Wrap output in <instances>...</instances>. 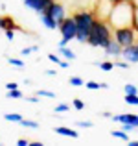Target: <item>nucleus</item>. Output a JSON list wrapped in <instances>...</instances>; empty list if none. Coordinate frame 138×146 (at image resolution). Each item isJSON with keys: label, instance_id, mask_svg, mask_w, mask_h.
<instances>
[{"label": "nucleus", "instance_id": "obj_40", "mask_svg": "<svg viewBox=\"0 0 138 146\" xmlns=\"http://www.w3.org/2000/svg\"><path fill=\"white\" fill-rule=\"evenodd\" d=\"M135 28L138 32V6H136V13H135Z\"/></svg>", "mask_w": 138, "mask_h": 146}, {"label": "nucleus", "instance_id": "obj_42", "mask_svg": "<svg viewBox=\"0 0 138 146\" xmlns=\"http://www.w3.org/2000/svg\"><path fill=\"white\" fill-rule=\"evenodd\" d=\"M129 146H138V141H135V139H129V143H127Z\"/></svg>", "mask_w": 138, "mask_h": 146}, {"label": "nucleus", "instance_id": "obj_14", "mask_svg": "<svg viewBox=\"0 0 138 146\" xmlns=\"http://www.w3.org/2000/svg\"><path fill=\"white\" fill-rule=\"evenodd\" d=\"M94 67L101 68L103 72H110L114 68V61H94Z\"/></svg>", "mask_w": 138, "mask_h": 146}, {"label": "nucleus", "instance_id": "obj_10", "mask_svg": "<svg viewBox=\"0 0 138 146\" xmlns=\"http://www.w3.org/2000/svg\"><path fill=\"white\" fill-rule=\"evenodd\" d=\"M122 50H124V46L112 37V41L103 48V52H105V56H109V57H122Z\"/></svg>", "mask_w": 138, "mask_h": 146}, {"label": "nucleus", "instance_id": "obj_34", "mask_svg": "<svg viewBox=\"0 0 138 146\" xmlns=\"http://www.w3.org/2000/svg\"><path fill=\"white\" fill-rule=\"evenodd\" d=\"M6 89H7V91H13V89H18V85H17L15 82H7V83H6Z\"/></svg>", "mask_w": 138, "mask_h": 146}, {"label": "nucleus", "instance_id": "obj_37", "mask_svg": "<svg viewBox=\"0 0 138 146\" xmlns=\"http://www.w3.org/2000/svg\"><path fill=\"white\" fill-rule=\"evenodd\" d=\"M68 43H70L68 39H64V37H61V41L57 43V46H68Z\"/></svg>", "mask_w": 138, "mask_h": 146}, {"label": "nucleus", "instance_id": "obj_20", "mask_svg": "<svg viewBox=\"0 0 138 146\" xmlns=\"http://www.w3.org/2000/svg\"><path fill=\"white\" fill-rule=\"evenodd\" d=\"M68 83H70L72 87H85V80L79 78V76H70V78H68Z\"/></svg>", "mask_w": 138, "mask_h": 146}, {"label": "nucleus", "instance_id": "obj_7", "mask_svg": "<svg viewBox=\"0 0 138 146\" xmlns=\"http://www.w3.org/2000/svg\"><path fill=\"white\" fill-rule=\"evenodd\" d=\"M24 2V6L28 7V9L35 11L37 15L39 13H44V11H48V7L52 6L53 0H22Z\"/></svg>", "mask_w": 138, "mask_h": 146}, {"label": "nucleus", "instance_id": "obj_18", "mask_svg": "<svg viewBox=\"0 0 138 146\" xmlns=\"http://www.w3.org/2000/svg\"><path fill=\"white\" fill-rule=\"evenodd\" d=\"M22 118L24 117H22L20 113H4V120H7V122H17L18 124Z\"/></svg>", "mask_w": 138, "mask_h": 146}, {"label": "nucleus", "instance_id": "obj_5", "mask_svg": "<svg viewBox=\"0 0 138 146\" xmlns=\"http://www.w3.org/2000/svg\"><path fill=\"white\" fill-rule=\"evenodd\" d=\"M59 32H61V37H64V39H68V41L76 39V35H78V26H76V21H74L72 15L66 17L59 24Z\"/></svg>", "mask_w": 138, "mask_h": 146}, {"label": "nucleus", "instance_id": "obj_35", "mask_svg": "<svg viewBox=\"0 0 138 146\" xmlns=\"http://www.w3.org/2000/svg\"><path fill=\"white\" fill-rule=\"evenodd\" d=\"M26 102H30V104H39V96H26Z\"/></svg>", "mask_w": 138, "mask_h": 146}, {"label": "nucleus", "instance_id": "obj_27", "mask_svg": "<svg viewBox=\"0 0 138 146\" xmlns=\"http://www.w3.org/2000/svg\"><path fill=\"white\" fill-rule=\"evenodd\" d=\"M76 128L89 129V128H94V122H90V120H78V122H76Z\"/></svg>", "mask_w": 138, "mask_h": 146}, {"label": "nucleus", "instance_id": "obj_1", "mask_svg": "<svg viewBox=\"0 0 138 146\" xmlns=\"http://www.w3.org/2000/svg\"><path fill=\"white\" fill-rule=\"evenodd\" d=\"M135 13H136V4L133 0H120L114 4L109 15V24L114 28H124V26H135Z\"/></svg>", "mask_w": 138, "mask_h": 146}, {"label": "nucleus", "instance_id": "obj_12", "mask_svg": "<svg viewBox=\"0 0 138 146\" xmlns=\"http://www.w3.org/2000/svg\"><path fill=\"white\" fill-rule=\"evenodd\" d=\"M39 19H41V22L44 24L46 30H59V24L52 19L50 13H46V11H44V13H39Z\"/></svg>", "mask_w": 138, "mask_h": 146}, {"label": "nucleus", "instance_id": "obj_38", "mask_svg": "<svg viewBox=\"0 0 138 146\" xmlns=\"http://www.w3.org/2000/svg\"><path fill=\"white\" fill-rule=\"evenodd\" d=\"M44 74H46V76H55V70H53V68H46Z\"/></svg>", "mask_w": 138, "mask_h": 146}, {"label": "nucleus", "instance_id": "obj_6", "mask_svg": "<svg viewBox=\"0 0 138 146\" xmlns=\"http://www.w3.org/2000/svg\"><path fill=\"white\" fill-rule=\"evenodd\" d=\"M46 13H50V15H52V19L57 22V24H61V22H63L64 19L68 17V15H66V7H64V4L55 2V0L52 2V6L48 7V11H46Z\"/></svg>", "mask_w": 138, "mask_h": 146}, {"label": "nucleus", "instance_id": "obj_8", "mask_svg": "<svg viewBox=\"0 0 138 146\" xmlns=\"http://www.w3.org/2000/svg\"><path fill=\"white\" fill-rule=\"evenodd\" d=\"M122 57L129 63H138V41L122 50Z\"/></svg>", "mask_w": 138, "mask_h": 146}, {"label": "nucleus", "instance_id": "obj_4", "mask_svg": "<svg viewBox=\"0 0 138 146\" xmlns=\"http://www.w3.org/2000/svg\"><path fill=\"white\" fill-rule=\"evenodd\" d=\"M112 37L125 48V46H129V44L138 41V32H136L135 26H124V28H114Z\"/></svg>", "mask_w": 138, "mask_h": 146}, {"label": "nucleus", "instance_id": "obj_16", "mask_svg": "<svg viewBox=\"0 0 138 146\" xmlns=\"http://www.w3.org/2000/svg\"><path fill=\"white\" fill-rule=\"evenodd\" d=\"M110 135L116 137V139H120V141H124V143H129V133L124 131V129H112Z\"/></svg>", "mask_w": 138, "mask_h": 146}, {"label": "nucleus", "instance_id": "obj_19", "mask_svg": "<svg viewBox=\"0 0 138 146\" xmlns=\"http://www.w3.org/2000/svg\"><path fill=\"white\" fill-rule=\"evenodd\" d=\"M7 63L11 65V67H15V68H26V63L22 59H18V57H7Z\"/></svg>", "mask_w": 138, "mask_h": 146}, {"label": "nucleus", "instance_id": "obj_13", "mask_svg": "<svg viewBox=\"0 0 138 146\" xmlns=\"http://www.w3.org/2000/svg\"><path fill=\"white\" fill-rule=\"evenodd\" d=\"M57 52H59V56H63L64 59H68V61H74L76 57V52L72 48H66V46H57Z\"/></svg>", "mask_w": 138, "mask_h": 146}, {"label": "nucleus", "instance_id": "obj_45", "mask_svg": "<svg viewBox=\"0 0 138 146\" xmlns=\"http://www.w3.org/2000/svg\"><path fill=\"white\" fill-rule=\"evenodd\" d=\"M133 2H135V4H136V6H138V0H133Z\"/></svg>", "mask_w": 138, "mask_h": 146}, {"label": "nucleus", "instance_id": "obj_3", "mask_svg": "<svg viewBox=\"0 0 138 146\" xmlns=\"http://www.w3.org/2000/svg\"><path fill=\"white\" fill-rule=\"evenodd\" d=\"M72 17H74L76 26H78V35H76V41L81 43V44H85L87 39H89L90 28H92V24H94V21H96L94 11H90V9H78Z\"/></svg>", "mask_w": 138, "mask_h": 146}, {"label": "nucleus", "instance_id": "obj_15", "mask_svg": "<svg viewBox=\"0 0 138 146\" xmlns=\"http://www.w3.org/2000/svg\"><path fill=\"white\" fill-rule=\"evenodd\" d=\"M18 124L22 126V128H28V129H39V122H35V120H30V118H22Z\"/></svg>", "mask_w": 138, "mask_h": 146}, {"label": "nucleus", "instance_id": "obj_21", "mask_svg": "<svg viewBox=\"0 0 138 146\" xmlns=\"http://www.w3.org/2000/svg\"><path fill=\"white\" fill-rule=\"evenodd\" d=\"M124 102L127 104V106H138V94H125Z\"/></svg>", "mask_w": 138, "mask_h": 146}, {"label": "nucleus", "instance_id": "obj_33", "mask_svg": "<svg viewBox=\"0 0 138 146\" xmlns=\"http://www.w3.org/2000/svg\"><path fill=\"white\" fill-rule=\"evenodd\" d=\"M30 54H33V48H32V46H26V48H22V50H20V56H22V57L30 56Z\"/></svg>", "mask_w": 138, "mask_h": 146}, {"label": "nucleus", "instance_id": "obj_28", "mask_svg": "<svg viewBox=\"0 0 138 146\" xmlns=\"http://www.w3.org/2000/svg\"><path fill=\"white\" fill-rule=\"evenodd\" d=\"M72 106H74L78 111H83V109L87 107V106H85V102H83V100H79V98H74V100H72Z\"/></svg>", "mask_w": 138, "mask_h": 146}, {"label": "nucleus", "instance_id": "obj_41", "mask_svg": "<svg viewBox=\"0 0 138 146\" xmlns=\"http://www.w3.org/2000/svg\"><path fill=\"white\" fill-rule=\"evenodd\" d=\"M101 117H105V118H110V117H112V113H110V111H103V113H101Z\"/></svg>", "mask_w": 138, "mask_h": 146}, {"label": "nucleus", "instance_id": "obj_22", "mask_svg": "<svg viewBox=\"0 0 138 146\" xmlns=\"http://www.w3.org/2000/svg\"><path fill=\"white\" fill-rule=\"evenodd\" d=\"M7 28H13V30H18V26L15 24V21H13V17H4V30H7Z\"/></svg>", "mask_w": 138, "mask_h": 146}, {"label": "nucleus", "instance_id": "obj_24", "mask_svg": "<svg viewBox=\"0 0 138 146\" xmlns=\"http://www.w3.org/2000/svg\"><path fill=\"white\" fill-rule=\"evenodd\" d=\"M6 98H24V93L20 89H13V91H7Z\"/></svg>", "mask_w": 138, "mask_h": 146}, {"label": "nucleus", "instance_id": "obj_44", "mask_svg": "<svg viewBox=\"0 0 138 146\" xmlns=\"http://www.w3.org/2000/svg\"><path fill=\"white\" fill-rule=\"evenodd\" d=\"M0 30H4V17H0Z\"/></svg>", "mask_w": 138, "mask_h": 146}, {"label": "nucleus", "instance_id": "obj_29", "mask_svg": "<svg viewBox=\"0 0 138 146\" xmlns=\"http://www.w3.org/2000/svg\"><path fill=\"white\" fill-rule=\"evenodd\" d=\"M122 129H124V131H127V133H133V131H136V126H133V124H127V122H124V124H122Z\"/></svg>", "mask_w": 138, "mask_h": 146}, {"label": "nucleus", "instance_id": "obj_9", "mask_svg": "<svg viewBox=\"0 0 138 146\" xmlns=\"http://www.w3.org/2000/svg\"><path fill=\"white\" fill-rule=\"evenodd\" d=\"M112 122H120V124H124V122H127V124H133L138 128V115L136 113H120V115H112Z\"/></svg>", "mask_w": 138, "mask_h": 146}, {"label": "nucleus", "instance_id": "obj_36", "mask_svg": "<svg viewBox=\"0 0 138 146\" xmlns=\"http://www.w3.org/2000/svg\"><path fill=\"white\" fill-rule=\"evenodd\" d=\"M17 146H30V141L28 139H18L17 141Z\"/></svg>", "mask_w": 138, "mask_h": 146}, {"label": "nucleus", "instance_id": "obj_17", "mask_svg": "<svg viewBox=\"0 0 138 146\" xmlns=\"http://www.w3.org/2000/svg\"><path fill=\"white\" fill-rule=\"evenodd\" d=\"M85 87L89 91H98V89H109V83H96V82H85Z\"/></svg>", "mask_w": 138, "mask_h": 146}, {"label": "nucleus", "instance_id": "obj_32", "mask_svg": "<svg viewBox=\"0 0 138 146\" xmlns=\"http://www.w3.org/2000/svg\"><path fill=\"white\" fill-rule=\"evenodd\" d=\"M4 33H6V39H7V41H13V39H15V30H13V28L4 30Z\"/></svg>", "mask_w": 138, "mask_h": 146}, {"label": "nucleus", "instance_id": "obj_25", "mask_svg": "<svg viewBox=\"0 0 138 146\" xmlns=\"http://www.w3.org/2000/svg\"><path fill=\"white\" fill-rule=\"evenodd\" d=\"M66 111H70V104H57L53 107V113H66Z\"/></svg>", "mask_w": 138, "mask_h": 146}, {"label": "nucleus", "instance_id": "obj_11", "mask_svg": "<svg viewBox=\"0 0 138 146\" xmlns=\"http://www.w3.org/2000/svg\"><path fill=\"white\" fill-rule=\"evenodd\" d=\"M53 131L57 135H63V137H70V139H79V131L74 128H68V126H55Z\"/></svg>", "mask_w": 138, "mask_h": 146}, {"label": "nucleus", "instance_id": "obj_2", "mask_svg": "<svg viewBox=\"0 0 138 146\" xmlns=\"http://www.w3.org/2000/svg\"><path fill=\"white\" fill-rule=\"evenodd\" d=\"M112 26L109 24L107 19H99L96 17L94 24L90 28V33H89V39H87V44L94 48H105L107 44L112 41Z\"/></svg>", "mask_w": 138, "mask_h": 146}, {"label": "nucleus", "instance_id": "obj_43", "mask_svg": "<svg viewBox=\"0 0 138 146\" xmlns=\"http://www.w3.org/2000/svg\"><path fill=\"white\" fill-rule=\"evenodd\" d=\"M32 48H33V52H39V50H41L39 44H32Z\"/></svg>", "mask_w": 138, "mask_h": 146}, {"label": "nucleus", "instance_id": "obj_26", "mask_svg": "<svg viewBox=\"0 0 138 146\" xmlns=\"http://www.w3.org/2000/svg\"><path fill=\"white\" fill-rule=\"evenodd\" d=\"M124 93L125 94H138V87L135 83H127V85L124 87Z\"/></svg>", "mask_w": 138, "mask_h": 146}, {"label": "nucleus", "instance_id": "obj_46", "mask_svg": "<svg viewBox=\"0 0 138 146\" xmlns=\"http://www.w3.org/2000/svg\"><path fill=\"white\" fill-rule=\"evenodd\" d=\"M0 144H2V143H0Z\"/></svg>", "mask_w": 138, "mask_h": 146}, {"label": "nucleus", "instance_id": "obj_23", "mask_svg": "<svg viewBox=\"0 0 138 146\" xmlns=\"http://www.w3.org/2000/svg\"><path fill=\"white\" fill-rule=\"evenodd\" d=\"M35 94H37L39 98H41V96H44V98H55V96H57L55 93H52V91H46V89H37Z\"/></svg>", "mask_w": 138, "mask_h": 146}, {"label": "nucleus", "instance_id": "obj_31", "mask_svg": "<svg viewBox=\"0 0 138 146\" xmlns=\"http://www.w3.org/2000/svg\"><path fill=\"white\" fill-rule=\"evenodd\" d=\"M114 67H118V68H124V70H127L129 68V61H114Z\"/></svg>", "mask_w": 138, "mask_h": 146}, {"label": "nucleus", "instance_id": "obj_30", "mask_svg": "<svg viewBox=\"0 0 138 146\" xmlns=\"http://www.w3.org/2000/svg\"><path fill=\"white\" fill-rule=\"evenodd\" d=\"M48 59L52 61V63H55L57 67H59V63L63 61V59H61V56H57V54H48Z\"/></svg>", "mask_w": 138, "mask_h": 146}, {"label": "nucleus", "instance_id": "obj_39", "mask_svg": "<svg viewBox=\"0 0 138 146\" xmlns=\"http://www.w3.org/2000/svg\"><path fill=\"white\" fill-rule=\"evenodd\" d=\"M30 146H43V141H30Z\"/></svg>", "mask_w": 138, "mask_h": 146}]
</instances>
